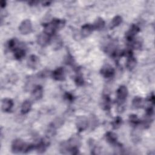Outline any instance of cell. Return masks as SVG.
<instances>
[{"instance_id":"cell-26","label":"cell","mask_w":155,"mask_h":155,"mask_svg":"<svg viewBox=\"0 0 155 155\" xmlns=\"http://www.w3.org/2000/svg\"><path fill=\"white\" fill-rule=\"evenodd\" d=\"M17 45H18V42L16 41V39H12L9 41L8 45V48L12 50H15L16 49H17Z\"/></svg>"},{"instance_id":"cell-15","label":"cell","mask_w":155,"mask_h":155,"mask_svg":"<svg viewBox=\"0 0 155 155\" xmlns=\"http://www.w3.org/2000/svg\"><path fill=\"white\" fill-rule=\"evenodd\" d=\"M62 40L61 38L59 36H55L51 40V45L52 47L55 49L58 50L62 46Z\"/></svg>"},{"instance_id":"cell-28","label":"cell","mask_w":155,"mask_h":155,"mask_svg":"<svg viewBox=\"0 0 155 155\" xmlns=\"http://www.w3.org/2000/svg\"><path fill=\"white\" fill-rule=\"evenodd\" d=\"M139 130L137 129H135V130H133V133H132V137H133V139L134 141L137 142L140 139V133L139 131Z\"/></svg>"},{"instance_id":"cell-18","label":"cell","mask_w":155,"mask_h":155,"mask_svg":"<svg viewBox=\"0 0 155 155\" xmlns=\"http://www.w3.org/2000/svg\"><path fill=\"white\" fill-rule=\"evenodd\" d=\"M105 139L108 143L116 144L117 141V135L113 132H108L105 134Z\"/></svg>"},{"instance_id":"cell-14","label":"cell","mask_w":155,"mask_h":155,"mask_svg":"<svg viewBox=\"0 0 155 155\" xmlns=\"http://www.w3.org/2000/svg\"><path fill=\"white\" fill-rule=\"evenodd\" d=\"M39 63V59L35 55H31L27 60V65L29 68L34 69L36 68Z\"/></svg>"},{"instance_id":"cell-25","label":"cell","mask_w":155,"mask_h":155,"mask_svg":"<svg viewBox=\"0 0 155 155\" xmlns=\"http://www.w3.org/2000/svg\"><path fill=\"white\" fill-rule=\"evenodd\" d=\"M122 119L119 116H117L114 119L111 124L114 129H117L120 127V125H122Z\"/></svg>"},{"instance_id":"cell-16","label":"cell","mask_w":155,"mask_h":155,"mask_svg":"<svg viewBox=\"0 0 155 155\" xmlns=\"http://www.w3.org/2000/svg\"><path fill=\"white\" fill-rule=\"evenodd\" d=\"M92 26L93 29L97 30H101L104 28L105 26V22L102 18H98L95 20Z\"/></svg>"},{"instance_id":"cell-30","label":"cell","mask_w":155,"mask_h":155,"mask_svg":"<svg viewBox=\"0 0 155 155\" xmlns=\"http://www.w3.org/2000/svg\"><path fill=\"white\" fill-rule=\"evenodd\" d=\"M65 97H66L68 101H71L73 99V96L71 94H70V93H66V94H65Z\"/></svg>"},{"instance_id":"cell-8","label":"cell","mask_w":155,"mask_h":155,"mask_svg":"<svg viewBox=\"0 0 155 155\" xmlns=\"http://www.w3.org/2000/svg\"><path fill=\"white\" fill-rule=\"evenodd\" d=\"M13 106V102L12 99L5 98L2 101L1 108L4 112L10 111Z\"/></svg>"},{"instance_id":"cell-17","label":"cell","mask_w":155,"mask_h":155,"mask_svg":"<svg viewBox=\"0 0 155 155\" xmlns=\"http://www.w3.org/2000/svg\"><path fill=\"white\" fill-rule=\"evenodd\" d=\"M136 65V60L133 56V55L128 56V59L126 62V67L127 69H128L129 70H131L135 67Z\"/></svg>"},{"instance_id":"cell-23","label":"cell","mask_w":155,"mask_h":155,"mask_svg":"<svg viewBox=\"0 0 155 155\" xmlns=\"http://www.w3.org/2000/svg\"><path fill=\"white\" fill-rule=\"evenodd\" d=\"M122 21V18L120 16H115L111 22L110 24V28H113L117 26H118Z\"/></svg>"},{"instance_id":"cell-29","label":"cell","mask_w":155,"mask_h":155,"mask_svg":"<svg viewBox=\"0 0 155 155\" xmlns=\"http://www.w3.org/2000/svg\"><path fill=\"white\" fill-rule=\"evenodd\" d=\"M75 82H76V84L78 85H79V86L82 85H83V84H84L83 78H82V76H78L76 78Z\"/></svg>"},{"instance_id":"cell-9","label":"cell","mask_w":155,"mask_h":155,"mask_svg":"<svg viewBox=\"0 0 155 155\" xmlns=\"http://www.w3.org/2000/svg\"><path fill=\"white\" fill-rule=\"evenodd\" d=\"M67 142L69 144L70 148H78L81 144V137L78 134H74Z\"/></svg>"},{"instance_id":"cell-22","label":"cell","mask_w":155,"mask_h":155,"mask_svg":"<svg viewBox=\"0 0 155 155\" xmlns=\"http://www.w3.org/2000/svg\"><path fill=\"white\" fill-rule=\"evenodd\" d=\"M70 147L68 142H63L60 145V151L62 154H68L70 153Z\"/></svg>"},{"instance_id":"cell-27","label":"cell","mask_w":155,"mask_h":155,"mask_svg":"<svg viewBox=\"0 0 155 155\" xmlns=\"http://www.w3.org/2000/svg\"><path fill=\"white\" fill-rule=\"evenodd\" d=\"M129 121L131 124L135 125H137L140 122L136 114L130 115L129 117Z\"/></svg>"},{"instance_id":"cell-24","label":"cell","mask_w":155,"mask_h":155,"mask_svg":"<svg viewBox=\"0 0 155 155\" xmlns=\"http://www.w3.org/2000/svg\"><path fill=\"white\" fill-rule=\"evenodd\" d=\"M14 51V56L17 59H20L25 56V51L22 48H18Z\"/></svg>"},{"instance_id":"cell-7","label":"cell","mask_w":155,"mask_h":155,"mask_svg":"<svg viewBox=\"0 0 155 155\" xmlns=\"http://www.w3.org/2000/svg\"><path fill=\"white\" fill-rule=\"evenodd\" d=\"M52 77L56 81H63L65 79L64 69L62 67L57 68L52 72Z\"/></svg>"},{"instance_id":"cell-31","label":"cell","mask_w":155,"mask_h":155,"mask_svg":"<svg viewBox=\"0 0 155 155\" xmlns=\"http://www.w3.org/2000/svg\"><path fill=\"white\" fill-rule=\"evenodd\" d=\"M5 4H6V2L5 1H1V8H4L5 7Z\"/></svg>"},{"instance_id":"cell-3","label":"cell","mask_w":155,"mask_h":155,"mask_svg":"<svg viewBox=\"0 0 155 155\" xmlns=\"http://www.w3.org/2000/svg\"><path fill=\"white\" fill-rule=\"evenodd\" d=\"M19 30L22 35H27L30 33L32 30V24L30 20H24L19 27Z\"/></svg>"},{"instance_id":"cell-21","label":"cell","mask_w":155,"mask_h":155,"mask_svg":"<svg viewBox=\"0 0 155 155\" xmlns=\"http://www.w3.org/2000/svg\"><path fill=\"white\" fill-rule=\"evenodd\" d=\"M142 104H143L142 99L139 97H137V96L135 97L133 100L132 107L134 109H137L140 108L142 106Z\"/></svg>"},{"instance_id":"cell-5","label":"cell","mask_w":155,"mask_h":155,"mask_svg":"<svg viewBox=\"0 0 155 155\" xmlns=\"http://www.w3.org/2000/svg\"><path fill=\"white\" fill-rule=\"evenodd\" d=\"M50 41V35H48L45 32H42L39 34L37 38V42L38 44L42 46H46Z\"/></svg>"},{"instance_id":"cell-12","label":"cell","mask_w":155,"mask_h":155,"mask_svg":"<svg viewBox=\"0 0 155 155\" xmlns=\"http://www.w3.org/2000/svg\"><path fill=\"white\" fill-rule=\"evenodd\" d=\"M101 107L104 110H108L111 107V99L108 95H104L100 102Z\"/></svg>"},{"instance_id":"cell-10","label":"cell","mask_w":155,"mask_h":155,"mask_svg":"<svg viewBox=\"0 0 155 155\" xmlns=\"http://www.w3.org/2000/svg\"><path fill=\"white\" fill-rule=\"evenodd\" d=\"M101 74L105 78H111L114 74V70L111 66L107 65L103 67L101 69Z\"/></svg>"},{"instance_id":"cell-20","label":"cell","mask_w":155,"mask_h":155,"mask_svg":"<svg viewBox=\"0 0 155 155\" xmlns=\"http://www.w3.org/2000/svg\"><path fill=\"white\" fill-rule=\"evenodd\" d=\"M48 145V143L45 141H41L39 143H38L36 146H35V148L36 149L38 153H43L45 150H46V147Z\"/></svg>"},{"instance_id":"cell-19","label":"cell","mask_w":155,"mask_h":155,"mask_svg":"<svg viewBox=\"0 0 155 155\" xmlns=\"http://www.w3.org/2000/svg\"><path fill=\"white\" fill-rule=\"evenodd\" d=\"M31 108V103L29 100H25L21 105V113L22 114L27 113Z\"/></svg>"},{"instance_id":"cell-1","label":"cell","mask_w":155,"mask_h":155,"mask_svg":"<svg viewBox=\"0 0 155 155\" xmlns=\"http://www.w3.org/2000/svg\"><path fill=\"white\" fill-rule=\"evenodd\" d=\"M116 94L118 105H122L128 95L127 88L124 85L120 86L119 88L117 90Z\"/></svg>"},{"instance_id":"cell-11","label":"cell","mask_w":155,"mask_h":155,"mask_svg":"<svg viewBox=\"0 0 155 155\" xmlns=\"http://www.w3.org/2000/svg\"><path fill=\"white\" fill-rule=\"evenodd\" d=\"M43 95V88L41 85H37L36 86L31 93V96L32 98L35 100H39Z\"/></svg>"},{"instance_id":"cell-2","label":"cell","mask_w":155,"mask_h":155,"mask_svg":"<svg viewBox=\"0 0 155 155\" xmlns=\"http://www.w3.org/2000/svg\"><path fill=\"white\" fill-rule=\"evenodd\" d=\"M89 125V121L87 117L84 116H79L76 120V125L77 129L80 131H82L86 130Z\"/></svg>"},{"instance_id":"cell-6","label":"cell","mask_w":155,"mask_h":155,"mask_svg":"<svg viewBox=\"0 0 155 155\" xmlns=\"http://www.w3.org/2000/svg\"><path fill=\"white\" fill-rule=\"evenodd\" d=\"M139 31V28L136 25H132L126 33V38L129 41H132L134 36Z\"/></svg>"},{"instance_id":"cell-4","label":"cell","mask_w":155,"mask_h":155,"mask_svg":"<svg viewBox=\"0 0 155 155\" xmlns=\"http://www.w3.org/2000/svg\"><path fill=\"white\" fill-rule=\"evenodd\" d=\"M25 143L24 142L20 139H16L14 140L12 144V151L14 153H19L20 152H23Z\"/></svg>"},{"instance_id":"cell-13","label":"cell","mask_w":155,"mask_h":155,"mask_svg":"<svg viewBox=\"0 0 155 155\" xmlns=\"http://www.w3.org/2000/svg\"><path fill=\"white\" fill-rule=\"evenodd\" d=\"M93 30V26L90 24H87L84 25L82 27L81 30V34L83 37L85 38V37H87L89 35H90V34L91 33Z\"/></svg>"}]
</instances>
